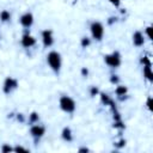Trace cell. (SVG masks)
<instances>
[{
  "label": "cell",
  "instance_id": "e0dca14e",
  "mask_svg": "<svg viewBox=\"0 0 153 153\" xmlns=\"http://www.w3.org/2000/svg\"><path fill=\"white\" fill-rule=\"evenodd\" d=\"M90 44H91V38H88V37H82V38L80 39V45H81V48H87V47H90Z\"/></svg>",
  "mask_w": 153,
  "mask_h": 153
},
{
  "label": "cell",
  "instance_id": "6da1fadb",
  "mask_svg": "<svg viewBox=\"0 0 153 153\" xmlns=\"http://www.w3.org/2000/svg\"><path fill=\"white\" fill-rule=\"evenodd\" d=\"M47 63L50 67V69L59 75L60 71H61V66H62V59H61V54L59 51L51 50L47 54Z\"/></svg>",
  "mask_w": 153,
  "mask_h": 153
},
{
  "label": "cell",
  "instance_id": "7c38bea8",
  "mask_svg": "<svg viewBox=\"0 0 153 153\" xmlns=\"http://www.w3.org/2000/svg\"><path fill=\"white\" fill-rule=\"evenodd\" d=\"M61 137L63 141L66 142H71L73 140V133H72V129L69 127H65L61 131Z\"/></svg>",
  "mask_w": 153,
  "mask_h": 153
},
{
  "label": "cell",
  "instance_id": "9a60e30c",
  "mask_svg": "<svg viewBox=\"0 0 153 153\" xmlns=\"http://www.w3.org/2000/svg\"><path fill=\"white\" fill-rule=\"evenodd\" d=\"M11 13L7 11V10H2L1 12H0V20L2 22V23H7V22H10L11 20Z\"/></svg>",
  "mask_w": 153,
  "mask_h": 153
},
{
  "label": "cell",
  "instance_id": "ffe728a7",
  "mask_svg": "<svg viewBox=\"0 0 153 153\" xmlns=\"http://www.w3.org/2000/svg\"><path fill=\"white\" fill-rule=\"evenodd\" d=\"M97 94H99L98 87H97V86H91V87H90V96H91V97H94V96H97Z\"/></svg>",
  "mask_w": 153,
  "mask_h": 153
},
{
  "label": "cell",
  "instance_id": "f546056e",
  "mask_svg": "<svg viewBox=\"0 0 153 153\" xmlns=\"http://www.w3.org/2000/svg\"><path fill=\"white\" fill-rule=\"evenodd\" d=\"M81 75H82V76H87V75H88V69H87L86 67H82V68H81Z\"/></svg>",
  "mask_w": 153,
  "mask_h": 153
},
{
  "label": "cell",
  "instance_id": "8992f818",
  "mask_svg": "<svg viewBox=\"0 0 153 153\" xmlns=\"http://www.w3.org/2000/svg\"><path fill=\"white\" fill-rule=\"evenodd\" d=\"M44 134H45V127L44 126L36 124V123L31 126V128H30V135L32 136V139L35 140L36 143L43 137Z\"/></svg>",
  "mask_w": 153,
  "mask_h": 153
},
{
  "label": "cell",
  "instance_id": "83f0119b",
  "mask_svg": "<svg viewBox=\"0 0 153 153\" xmlns=\"http://www.w3.org/2000/svg\"><path fill=\"white\" fill-rule=\"evenodd\" d=\"M146 105H147V108H148V110H149V111H152V97H148V98H147V102H146Z\"/></svg>",
  "mask_w": 153,
  "mask_h": 153
},
{
  "label": "cell",
  "instance_id": "4fadbf2b",
  "mask_svg": "<svg viewBox=\"0 0 153 153\" xmlns=\"http://www.w3.org/2000/svg\"><path fill=\"white\" fill-rule=\"evenodd\" d=\"M127 93H128V87L126 85H118L117 84V86L115 88V94L117 96V98L122 97V96H127Z\"/></svg>",
  "mask_w": 153,
  "mask_h": 153
},
{
  "label": "cell",
  "instance_id": "44dd1931",
  "mask_svg": "<svg viewBox=\"0 0 153 153\" xmlns=\"http://www.w3.org/2000/svg\"><path fill=\"white\" fill-rule=\"evenodd\" d=\"M1 152H4V153L13 152V147H11V146H10V145H7V143H4V145L1 146Z\"/></svg>",
  "mask_w": 153,
  "mask_h": 153
},
{
  "label": "cell",
  "instance_id": "f1b7e54d",
  "mask_svg": "<svg viewBox=\"0 0 153 153\" xmlns=\"http://www.w3.org/2000/svg\"><path fill=\"white\" fill-rule=\"evenodd\" d=\"M116 22H117V18H116V17H110V18L108 19V24H109V25H112V24L116 23Z\"/></svg>",
  "mask_w": 153,
  "mask_h": 153
},
{
  "label": "cell",
  "instance_id": "cb8c5ba5",
  "mask_svg": "<svg viewBox=\"0 0 153 153\" xmlns=\"http://www.w3.org/2000/svg\"><path fill=\"white\" fill-rule=\"evenodd\" d=\"M108 1H109V2H110L112 6H114V7L118 8V7L121 6V1H122V0H108Z\"/></svg>",
  "mask_w": 153,
  "mask_h": 153
},
{
  "label": "cell",
  "instance_id": "2e32d148",
  "mask_svg": "<svg viewBox=\"0 0 153 153\" xmlns=\"http://www.w3.org/2000/svg\"><path fill=\"white\" fill-rule=\"evenodd\" d=\"M38 121H39V114L36 112V111H32V112L29 115V123L32 126V124H35V123H38Z\"/></svg>",
  "mask_w": 153,
  "mask_h": 153
},
{
  "label": "cell",
  "instance_id": "484cf974",
  "mask_svg": "<svg viewBox=\"0 0 153 153\" xmlns=\"http://www.w3.org/2000/svg\"><path fill=\"white\" fill-rule=\"evenodd\" d=\"M17 121L18 122H20V123H24L25 122V117H24V115L23 114H17Z\"/></svg>",
  "mask_w": 153,
  "mask_h": 153
},
{
  "label": "cell",
  "instance_id": "9c48e42d",
  "mask_svg": "<svg viewBox=\"0 0 153 153\" xmlns=\"http://www.w3.org/2000/svg\"><path fill=\"white\" fill-rule=\"evenodd\" d=\"M20 44L24 48H31L36 44V38L32 35H30V32H25L20 38Z\"/></svg>",
  "mask_w": 153,
  "mask_h": 153
},
{
  "label": "cell",
  "instance_id": "d6986e66",
  "mask_svg": "<svg viewBox=\"0 0 153 153\" xmlns=\"http://www.w3.org/2000/svg\"><path fill=\"white\" fill-rule=\"evenodd\" d=\"M112 127H114V128H116V129H124V128H126V126H124V123H123V121H122V120L114 121Z\"/></svg>",
  "mask_w": 153,
  "mask_h": 153
},
{
  "label": "cell",
  "instance_id": "52a82bcc",
  "mask_svg": "<svg viewBox=\"0 0 153 153\" xmlns=\"http://www.w3.org/2000/svg\"><path fill=\"white\" fill-rule=\"evenodd\" d=\"M42 43H43V47L44 48H49L54 44V36H53V31L49 30V29H45L42 31Z\"/></svg>",
  "mask_w": 153,
  "mask_h": 153
},
{
  "label": "cell",
  "instance_id": "603a6c76",
  "mask_svg": "<svg viewBox=\"0 0 153 153\" xmlns=\"http://www.w3.org/2000/svg\"><path fill=\"white\" fill-rule=\"evenodd\" d=\"M115 146H116L117 148H122V147H124V146H126V140H124V139H121L120 141L115 142Z\"/></svg>",
  "mask_w": 153,
  "mask_h": 153
},
{
  "label": "cell",
  "instance_id": "7a4b0ae2",
  "mask_svg": "<svg viewBox=\"0 0 153 153\" xmlns=\"http://www.w3.org/2000/svg\"><path fill=\"white\" fill-rule=\"evenodd\" d=\"M59 105H60V109H61L63 112H66V114H73V112L75 111V109H76V103H75V100H74L72 97L67 96V94H62V96L60 97V99H59Z\"/></svg>",
  "mask_w": 153,
  "mask_h": 153
},
{
  "label": "cell",
  "instance_id": "ba28073f",
  "mask_svg": "<svg viewBox=\"0 0 153 153\" xmlns=\"http://www.w3.org/2000/svg\"><path fill=\"white\" fill-rule=\"evenodd\" d=\"M19 22H20V24H22L23 27L30 29L32 26V24H33V14L31 12H25V13H23L20 16Z\"/></svg>",
  "mask_w": 153,
  "mask_h": 153
},
{
  "label": "cell",
  "instance_id": "8fae6325",
  "mask_svg": "<svg viewBox=\"0 0 153 153\" xmlns=\"http://www.w3.org/2000/svg\"><path fill=\"white\" fill-rule=\"evenodd\" d=\"M99 96H100V102L103 103V105H108V106H110L111 108V110H115V109H117L116 108V104H115V102L110 98V96L108 94V93H104V92H99Z\"/></svg>",
  "mask_w": 153,
  "mask_h": 153
},
{
  "label": "cell",
  "instance_id": "5bb4252c",
  "mask_svg": "<svg viewBox=\"0 0 153 153\" xmlns=\"http://www.w3.org/2000/svg\"><path fill=\"white\" fill-rule=\"evenodd\" d=\"M142 73H143V76H145L149 82H152V81H153V73H152L151 66H143Z\"/></svg>",
  "mask_w": 153,
  "mask_h": 153
},
{
  "label": "cell",
  "instance_id": "277c9868",
  "mask_svg": "<svg viewBox=\"0 0 153 153\" xmlns=\"http://www.w3.org/2000/svg\"><path fill=\"white\" fill-rule=\"evenodd\" d=\"M90 31H91V36L94 41L100 42L104 37V25L100 22H92L90 25Z\"/></svg>",
  "mask_w": 153,
  "mask_h": 153
},
{
  "label": "cell",
  "instance_id": "7402d4cb",
  "mask_svg": "<svg viewBox=\"0 0 153 153\" xmlns=\"http://www.w3.org/2000/svg\"><path fill=\"white\" fill-rule=\"evenodd\" d=\"M118 81H120V79H118V75H115V74H112V75L110 76V82H111V84H114V85H117V84H118Z\"/></svg>",
  "mask_w": 153,
  "mask_h": 153
},
{
  "label": "cell",
  "instance_id": "4316f807",
  "mask_svg": "<svg viewBox=\"0 0 153 153\" xmlns=\"http://www.w3.org/2000/svg\"><path fill=\"white\" fill-rule=\"evenodd\" d=\"M13 151H14V152H27V149L24 148V147H22V146H16V147L13 148Z\"/></svg>",
  "mask_w": 153,
  "mask_h": 153
},
{
  "label": "cell",
  "instance_id": "5b68a950",
  "mask_svg": "<svg viewBox=\"0 0 153 153\" xmlns=\"http://www.w3.org/2000/svg\"><path fill=\"white\" fill-rule=\"evenodd\" d=\"M18 86H19V82H18V80H17L16 78H13V76H7V78L5 79V81H4V84H2V92H4L5 94H10V93H12L14 90H17Z\"/></svg>",
  "mask_w": 153,
  "mask_h": 153
},
{
  "label": "cell",
  "instance_id": "ac0fdd59",
  "mask_svg": "<svg viewBox=\"0 0 153 153\" xmlns=\"http://www.w3.org/2000/svg\"><path fill=\"white\" fill-rule=\"evenodd\" d=\"M140 63L142 65V66H152V62H151V59L148 57V56H142L141 59H140Z\"/></svg>",
  "mask_w": 153,
  "mask_h": 153
},
{
  "label": "cell",
  "instance_id": "4dcf8cb0",
  "mask_svg": "<svg viewBox=\"0 0 153 153\" xmlns=\"http://www.w3.org/2000/svg\"><path fill=\"white\" fill-rule=\"evenodd\" d=\"M78 152H90V149L87 147H81V148L78 149Z\"/></svg>",
  "mask_w": 153,
  "mask_h": 153
},
{
  "label": "cell",
  "instance_id": "d4e9b609",
  "mask_svg": "<svg viewBox=\"0 0 153 153\" xmlns=\"http://www.w3.org/2000/svg\"><path fill=\"white\" fill-rule=\"evenodd\" d=\"M151 31H152V26H147V27L145 29V32H146V36H147L148 39H152V33H151Z\"/></svg>",
  "mask_w": 153,
  "mask_h": 153
},
{
  "label": "cell",
  "instance_id": "30bf717a",
  "mask_svg": "<svg viewBox=\"0 0 153 153\" xmlns=\"http://www.w3.org/2000/svg\"><path fill=\"white\" fill-rule=\"evenodd\" d=\"M131 39H133V44L135 47H137V48H140V47H142L145 44V36H143V33L141 31H135L133 33Z\"/></svg>",
  "mask_w": 153,
  "mask_h": 153
},
{
  "label": "cell",
  "instance_id": "3957f363",
  "mask_svg": "<svg viewBox=\"0 0 153 153\" xmlns=\"http://www.w3.org/2000/svg\"><path fill=\"white\" fill-rule=\"evenodd\" d=\"M103 57H104L105 65H108L110 68H118L122 63V57L118 51H112L111 54H105Z\"/></svg>",
  "mask_w": 153,
  "mask_h": 153
}]
</instances>
